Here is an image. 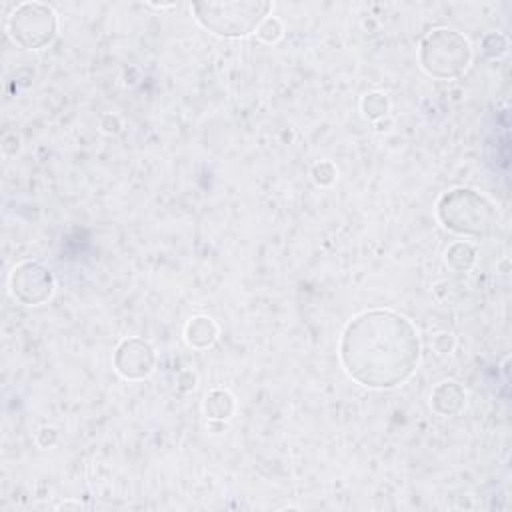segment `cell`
Listing matches in <instances>:
<instances>
[{
  "instance_id": "obj_1",
  "label": "cell",
  "mask_w": 512,
  "mask_h": 512,
  "mask_svg": "<svg viewBox=\"0 0 512 512\" xmlns=\"http://www.w3.org/2000/svg\"><path fill=\"white\" fill-rule=\"evenodd\" d=\"M418 332L390 310L358 314L342 332L340 360L352 380L368 388L402 384L418 366Z\"/></svg>"
},
{
  "instance_id": "obj_2",
  "label": "cell",
  "mask_w": 512,
  "mask_h": 512,
  "mask_svg": "<svg viewBox=\"0 0 512 512\" xmlns=\"http://www.w3.org/2000/svg\"><path fill=\"white\" fill-rule=\"evenodd\" d=\"M270 8V2H202L192 6L196 20L206 30L224 38L250 34L260 26Z\"/></svg>"
},
{
  "instance_id": "obj_3",
  "label": "cell",
  "mask_w": 512,
  "mask_h": 512,
  "mask_svg": "<svg viewBox=\"0 0 512 512\" xmlns=\"http://www.w3.org/2000/svg\"><path fill=\"white\" fill-rule=\"evenodd\" d=\"M438 216L446 228L472 236L488 234L496 220L492 204L468 188H456L442 194L438 200Z\"/></svg>"
},
{
  "instance_id": "obj_4",
  "label": "cell",
  "mask_w": 512,
  "mask_h": 512,
  "mask_svg": "<svg viewBox=\"0 0 512 512\" xmlns=\"http://www.w3.org/2000/svg\"><path fill=\"white\" fill-rule=\"evenodd\" d=\"M472 60L470 42L456 30H432L420 46L422 68L436 78H452L462 74Z\"/></svg>"
},
{
  "instance_id": "obj_5",
  "label": "cell",
  "mask_w": 512,
  "mask_h": 512,
  "mask_svg": "<svg viewBox=\"0 0 512 512\" xmlns=\"http://www.w3.org/2000/svg\"><path fill=\"white\" fill-rule=\"evenodd\" d=\"M8 30L16 44L22 48L38 50L52 42L58 30L56 14L50 6L38 2H26L16 6L8 18Z\"/></svg>"
},
{
  "instance_id": "obj_6",
  "label": "cell",
  "mask_w": 512,
  "mask_h": 512,
  "mask_svg": "<svg viewBox=\"0 0 512 512\" xmlns=\"http://www.w3.org/2000/svg\"><path fill=\"white\" fill-rule=\"evenodd\" d=\"M12 294L24 304H40L52 296V276L50 272L36 264V262H24L14 268L12 278Z\"/></svg>"
},
{
  "instance_id": "obj_7",
  "label": "cell",
  "mask_w": 512,
  "mask_h": 512,
  "mask_svg": "<svg viewBox=\"0 0 512 512\" xmlns=\"http://www.w3.org/2000/svg\"><path fill=\"white\" fill-rule=\"evenodd\" d=\"M116 372L128 380H140L152 372L154 366V352L148 342L140 338L124 340L116 348L114 356Z\"/></svg>"
},
{
  "instance_id": "obj_8",
  "label": "cell",
  "mask_w": 512,
  "mask_h": 512,
  "mask_svg": "<svg viewBox=\"0 0 512 512\" xmlns=\"http://www.w3.org/2000/svg\"><path fill=\"white\" fill-rule=\"evenodd\" d=\"M218 328L206 316H196L186 324V340L194 348H206L216 340Z\"/></svg>"
},
{
  "instance_id": "obj_9",
  "label": "cell",
  "mask_w": 512,
  "mask_h": 512,
  "mask_svg": "<svg viewBox=\"0 0 512 512\" xmlns=\"http://www.w3.org/2000/svg\"><path fill=\"white\" fill-rule=\"evenodd\" d=\"M232 408H234V402H232V396L224 390H212L208 396H206V402H204V410L210 418H228L232 414Z\"/></svg>"
},
{
  "instance_id": "obj_10",
  "label": "cell",
  "mask_w": 512,
  "mask_h": 512,
  "mask_svg": "<svg viewBox=\"0 0 512 512\" xmlns=\"http://www.w3.org/2000/svg\"><path fill=\"white\" fill-rule=\"evenodd\" d=\"M460 254H454L452 250H446V262L454 268V270H468L474 262V256H476V250L472 244L468 242H456Z\"/></svg>"
},
{
  "instance_id": "obj_11",
  "label": "cell",
  "mask_w": 512,
  "mask_h": 512,
  "mask_svg": "<svg viewBox=\"0 0 512 512\" xmlns=\"http://www.w3.org/2000/svg\"><path fill=\"white\" fill-rule=\"evenodd\" d=\"M362 110H364V114H366L368 118L376 120V118H380V116L386 114V110H388V100H386V96L380 94V92L366 94L364 100H362Z\"/></svg>"
},
{
  "instance_id": "obj_12",
  "label": "cell",
  "mask_w": 512,
  "mask_h": 512,
  "mask_svg": "<svg viewBox=\"0 0 512 512\" xmlns=\"http://www.w3.org/2000/svg\"><path fill=\"white\" fill-rule=\"evenodd\" d=\"M258 36L264 40V42H276L280 36H282V24L278 18H270L266 16L260 26L256 28Z\"/></svg>"
}]
</instances>
